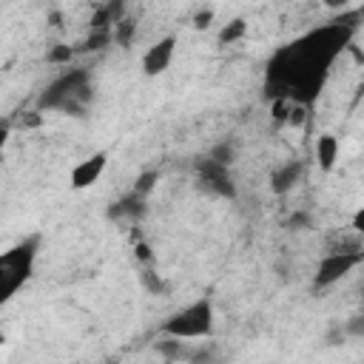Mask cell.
<instances>
[{
    "label": "cell",
    "instance_id": "obj_1",
    "mask_svg": "<svg viewBox=\"0 0 364 364\" xmlns=\"http://www.w3.org/2000/svg\"><path fill=\"white\" fill-rule=\"evenodd\" d=\"M358 9H344L336 20L304 31L301 37L282 46L270 60L264 71V91L273 100H287L296 105L310 108L327 77L333 63L350 48L355 28H358Z\"/></svg>",
    "mask_w": 364,
    "mask_h": 364
},
{
    "label": "cell",
    "instance_id": "obj_2",
    "mask_svg": "<svg viewBox=\"0 0 364 364\" xmlns=\"http://www.w3.org/2000/svg\"><path fill=\"white\" fill-rule=\"evenodd\" d=\"M94 100V85H91V74L85 68H65L63 74H57L43 94L37 97V108L40 111H65L71 117H82L85 108Z\"/></svg>",
    "mask_w": 364,
    "mask_h": 364
},
{
    "label": "cell",
    "instance_id": "obj_3",
    "mask_svg": "<svg viewBox=\"0 0 364 364\" xmlns=\"http://www.w3.org/2000/svg\"><path fill=\"white\" fill-rule=\"evenodd\" d=\"M37 253H40V236H26L17 245H11L9 250L0 253V307L9 304L17 290L34 276V264H37Z\"/></svg>",
    "mask_w": 364,
    "mask_h": 364
},
{
    "label": "cell",
    "instance_id": "obj_4",
    "mask_svg": "<svg viewBox=\"0 0 364 364\" xmlns=\"http://www.w3.org/2000/svg\"><path fill=\"white\" fill-rule=\"evenodd\" d=\"M213 327H216V316H213V301L208 296L173 310L159 333L162 336H173V338H182V341H191V338H210L213 336Z\"/></svg>",
    "mask_w": 364,
    "mask_h": 364
},
{
    "label": "cell",
    "instance_id": "obj_5",
    "mask_svg": "<svg viewBox=\"0 0 364 364\" xmlns=\"http://www.w3.org/2000/svg\"><path fill=\"white\" fill-rule=\"evenodd\" d=\"M364 262V250L361 245H350V247H338L330 250L318 259L316 264V276H313V287L316 290H327L333 284H338L344 276H350L358 264Z\"/></svg>",
    "mask_w": 364,
    "mask_h": 364
},
{
    "label": "cell",
    "instance_id": "obj_6",
    "mask_svg": "<svg viewBox=\"0 0 364 364\" xmlns=\"http://www.w3.org/2000/svg\"><path fill=\"white\" fill-rule=\"evenodd\" d=\"M196 179H199V188L205 193L219 196V199H236V182H233L228 165H219L208 156H199L196 159Z\"/></svg>",
    "mask_w": 364,
    "mask_h": 364
},
{
    "label": "cell",
    "instance_id": "obj_7",
    "mask_svg": "<svg viewBox=\"0 0 364 364\" xmlns=\"http://www.w3.org/2000/svg\"><path fill=\"white\" fill-rule=\"evenodd\" d=\"M105 168H108V151H94L91 156L80 159V162L71 168L68 185H71L74 191H85V188H91V185L100 182V176L105 173Z\"/></svg>",
    "mask_w": 364,
    "mask_h": 364
},
{
    "label": "cell",
    "instance_id": "obj_8",
    "mask_svg": "<svg viewBox=\"0 0 364 364\" xmlns=\"http://www.w3.org/2000/svg\"><path fill=\"white\" fill-rule=\"evenodd\" d=\"M173 54H176V37L168 34V37H159L145 54H142V74L145 77H159L171 68L173 63Z\"/></svg>",
    "mask_w": 364,
    "mask_h": 364
},
{
    "label": "cell",
    "instance_id": "obj_9",
    "mask_svg": "<svg viewBox=\"0 0 364 364\" xmlns=\"http://www.w3.org/2000/svg\"><path fill=\"white\" fill-rule=\"evenodd\" d=\"M301 176H304V162L301 159H287L284 165L270 171V191L276 196H284L301 182Z\"/></svg>",
    "mask_w": 364,
    "mask_h": 364
},
{
    "label": "cell",
    "instance_id": "obj_10",
    "mask_svg": "<svg viewBox=\"0 0 364 364\" xmlns=\"http://www.w3.org/2000/svg\"><path fill=\"white\" fill-rule=\"evenodd\" d=\"M108 216L111 219H128V222H136V219H142L145 216V196H139V193H125L119 202H114L111 208H108Z\"/></svg>",
    "mask_w": 364,
    "mask_h": 364
},
{
    "label": "cell",
    "instance_id": "obj_11",
    "mask_svg": "<svg viewBox=\"0 0 364 364\" xmlns=\"http://www.w3.org/2000/svg\"><path fill=\"white\" fill-rule=\"evenodd\" d=\"M316 159L321 171H333L336 159H338V139L333 134H318L316 139Z\"/></svg>",
    "mask_w": 364,
    "mask_h": 364
},
{
    "label": "cell",
    "instance_id": "obj_12",
    "mask_svg": "<svg viewBox=\"0 0 364 364\" xmlns=\"http://www.w3.org/2000/svg\"><path fill=\"white\" fill-rule=\"evenodd\" d=\"M156 353L168 361H182V358H191L193 353L185 347L182 338H173V336H162V341H156Z\"/></svg>",
    "mask_w": 364,
    "mask_h": 364
},
{
    "label": "cell",
    "instance_id": "obj_13",
    "mask_svg": "<svg viewBox=\"0 0 364 364\" xmlns=\"http://www.w3.org/2000/svg\"><path fill=\"white\" fill-rule=\"evenodd\" d=\"M236 151H239V145H236V139H222V142H216L205 156L208 159H213V162H219V165H233L236 162Z\"/></svg>",
    "mask_w": 364,
    "mask_h": 364
},
{
    "label": "cell",
    "instance_id": "obj_14",
    "mask_svg": "<svg viewBox=\"0 0 364 364\" xmlns=\"http://www.w3.org/2000/svg\"><path fill=\"white\" fill-rule=\"evenodd\" d=\"M245 34H247V20H245V17H233L230 23H225V26L219 28V37H216V40H219L222 46H230V43H239Z\"/></svg>",
    "mask_w": 364,
    "mask_h": 364
},
{
    "label": "cell",
    "instance_id": "obj_15",
    "mask_svg": "<svg viewBox=\"0 0 364 364\" xmlns=\"http://www.w3.org/2000/svg\"><path fill=\"white\" fill-rule=\"evenodd\" d=\"M111 40H114V31L111 28H91V34L82 40L80 51H102Z\"/></svg>",
    "mask_w": 364,
    "mask_h": 364
},
{
    "label": "cell",
    "instance_id": "obj_16",
    "mask_svg": "<svg viewBox=\"0 0 364 364\" xmlns=\"http://www.w3.org/2000/svg\"><path fill=\"white\" fill-rule=\"evenodd\" d=\"M74 60V48L65 46V43H54L48 51H46V63L48 65H68Z\"/></svg>",
    "mask_w": 364,
    "mask_h": 364
},
{
    "label": "cell",
    "instance_id": "obj_17",
    "mask_svg": "<svg viewBox=\"0 0 364 364\" xmlns=\"http://www.w3.org/2000/svg\"><path fill=\"white\" fill-rule=\"evenodd\" d=\"M156 182H159V171H154V168H148V171H142L136 179H134V193H139V196H145L148 199V193L156 188Z\"/></svg>",
    "mask_w": 364,
    "mask_h": 364
},
{
    "label": "cell",
    "instance_id": "obj_18",
    "mask_svg": "<svg viewBox=\"0 0 364 364\" xmlns=\"http://www.w3.org/2000/svg\"><path fill=\"white\" fill-rule=\"evenodd\" d=\"M111 31H114V40H117V43L125 48V46H131V37H134L136 26H134V23H128V20L122 17L119 23H114V28H111Z\"/></svg>",
    "mask_w": 364,
    "mask_h": 364
},
{
    "label": "cell",
    "instance_id": "obj_19",
    "mask_svg": "<svg viewBox=\"0 0 364 364\" xmlns=\"http://www.w3.org/2000/svg\"><path fill=\"white\" fill-rule=\"evenodd\" d=\"M102 9L108 11L111 23H119V20L125 17V0H105V3H102Z\"/></svg>",
    "mask_w": 364,
    "mask_h": 364
},
{
    "label": "cell",
    "instance_id": "obj_20",
    "mask_svg": "<svg viewBox=\"0 0 364 364\" xmlns=\"http://www.w3.org/2000/svg\"><path fill=\"white\" fill-rule=\"evenodd\" d=\"M213 23V11L210 9H205V11H199L196 17H193V28H208Z\"/></svg>",
    "mask_w": 364,
    "mask_h": 364
},
{
    "label": "cell",
    "instance_id": "obj_21",
    "mask_svg": "<svg viewBox=\"0 0 364 364\" xmlns=\"http://www.w3.org/2000/svg\"><path fill=\"white\" fill-rule=\"evenodd\" d=\"M347 333H350V336H355V338H358V336H364V318H361V316H353V321L347 324Z\"/></svg>",
    "mask_w": 364,
    "mask_h": 364
},
{
    "label": "cell",
    "instance_id": "obj_22",
    "mask_svg": "<svg viewBox=\"0 0 364 364\" xmlns=\"http://www.w3.org/2000/svg\"><path fill=\"white\" fill-rule=\"evenodd\" d=\"M9 136H11V122H9V119H0V151L6 148Z\"/></svg>",
    "mask_w": 364,
    "mask_h": 364
},
{
    "label": "cell",
    "instance_id": "obj_23",
    "mask_svg": "<svg viewBox=\"0 0 364 364\" xmlns=\"http://www.w3.org/2000/svg\"><path fill=\"white\" fill-rule=\"evenodd\" d=\"M287 225H290V228H293V230H301V228H304V225H307V213H293V216H290V222H287Z\"/></svg>",
    "mask_w": 364,
    "mask_h": 364
},
{
    "label": "cell",
    "instance_id": "obj_24",
    "mask_svg": "<svg viewBox=\"0 0 364 364\" xmlns=\"http://www.w3.org/2000/svg\"><path fill=\"white\" fill-rule=\"evenodd\" d=\"M350 3L353 0H324V6L333 9V11H344V9H350Z\"/></svg>",
    "mask_w": 364,
    "mask_h": 364
},
{
    "label": "cell",
    "instance_id": "obj_25",
    "mask_svg": "<svg viewBox=\"0 0 364 364\" xmlns=\"http://www.w3.org/2000/svg\"><path fill=\"white\" fill-rule=\"evenodd\" d=\"M40 122H43V119H40V114H37V111H28V114L23 117V125H28V128H37Z\"/></svg>",
    "mask_w": 364,
    "mask_h": 364
},
{
    "label": "cell",
    "instance_id": "obj_26",
    "mask_svg": "<svg viewBox=\"0 0 364 364\" xmlns=\"http://www.w3.org/2000/svg\"><path fill=\"white\" fill-rule=\"evenodd\" d=\"M353 230H355V233L364 230V210H355V216H353Z\"/></svg>",
    "mask_w": 364,
    "mask_h": 364
},
{
    "label": "cell",
    "instance_id": "obj_27",
    "mask_svg": "<svg viewBox=\"0 0 364 364\" xmlns=\"http://www.w3.org/2000/svg\"><path fill=\"white\" fill-rule=\"evenodd\" d=\"M134 250H136V256H139V259H145V262L151 259V253H148V245H145V242H136V247H134Z\"/></svg>",
    "mask_w": 364,
    "mask_h": 364
},
{
    "label": "cell",
    "instance_id": "obj_28",
    "mask_svg": "<svg viewBox=\"0 0 364 364\" xmlns=\"http://www.w3.org/2000/svg\"><path fill=\"white\" fill-rule=\"evenodd\" d=\"M60 20H63L60 11H51V14H48V23H51V26H60Z\"/></svg>",
    "mask_w": 364,
    "mask_h": 364
},
{
    "label": "cell",
    "instance_id": "obj_29",
    "mask_svg": "<svg viewBox=\"0 0 364 364\" xmlns=\"http://www.w3.org/2000/svg\"><path fill=\"white\" fill-rule=\"evenodd\" d=\"M0 341H3V336H0Z\"/></svg>",
    "mask_w": 364,
    "mask_h": 364
}]
</instances>
